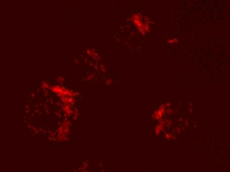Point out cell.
I'll use <instances>...</instances> for the list:
<instances>
[{
    "instance_id": "1",
    "label": "cell",
    "mask_w": 230,
    "mask_h": 172,
    "mask_svg": "<svg viewBox=\"0 0 230 172\" xmlns=\"http://www.w3.org/2000/svg\"><path fill=\"white\" fill-rule=\"evenodd\" d=\"M50 89L58 95L59 97L62 99L63 101H65L67 105L69 103H73L74 101V97L75 96V93L72 90L66 88L61 85H56L50 87Z\"/></svg>"
},
{
    "instance_id": "3",
    "label": "cell",
    "mask_w": 230,
    "mask_h": 172,
    "mask_svg": "<svg viewBox=\"0 0 230 172\" xmlns=\"http://www.w3.org/2000/svg\"><path fill=\"white\" fill-rule=\"evenodd\" d=\"M57 81L58 82V83H62L64 82V78L63 77H61V76H60L57 78Z\"/></svg>"
},
{
    "instance_id": "2",
    "label": "cell",
    "mask_w": 230,
    "mask_h": 172,
    "mask_svg": "<svg viewBox=\"0 0 230 172\" xmlns=\"http://www.w3.org/2000/svg\"><path fill=\"white\" fill-rule=\"evenodd\" d=\"M41 87L42 89H47L48 88H50V86L49 83H48L47 82H43L42 83Z\"/></svg>"
}]
</instances>
